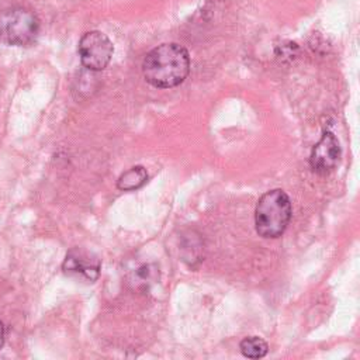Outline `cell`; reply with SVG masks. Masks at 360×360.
Listing matches in <instances>:
<instances>
[{"label": "cell", "instance_id": "obj_1", "mask_svg": "<svg viewBox=\"0 0 360 360\" xmlns=\"http://www.w3.org/2000/svg\"><path fill=\"white\" fill-rule=\"evenodd\" d=\"M190 72V56L184 46L176 42L153 48L143 59L145 80L156 89H172L184 82Z\"/></svg>", "mask_w": 360, "mask_h": 360}, {"label": "cell", "instance_id": "obj_2", "mask_svg": "<svg viewBox=\"0 0 360 360\" xmlns=\"http://www.w3.org/2000/svg\"><path fill=\"white\" fill-rule=\"evenodd\" d=\"M291 201L285 191L280 188L264 193L255 210L256 232L262 238H278L291 219Z\"/></svg>", "mask_w": 360, "mask_h": 360}, {"label": "cell", "instance_id": "obj_3", "mask_svg": "<svg viewBox=\"0 0 360 360\" xmlns=\"http://www.w3.org/2000/svg\"><path fill=\"white\" fill-rule=\"evenodd\" d=\"M39 34L37 14L24 6H11L0 11V42L13 46H30Z\"/></svg>", "mask_w": 360, "mask_h": 360}, {"label": "cell", "instance_id": "obj_4", "mask_svg": "<svg viewBox=\"0 0 360 360\" xmlns=\"http://www.w3.org/2000/svg\"><path fill=\"white\" fill-rule=\"evenodd\" d=\"M77 52L80 62L86 69L100 72L108 66L114 53V46L104 32L89 31L80 38Z\"/></svg>", "mask_w": 360, "mask_h": 360}, {"label": "cell", "instance_id": "obj_5", "mask_svg": "<svg viewBox=\"0 0 360 360\" xmlns=\"http://www.w3.org/2000/svg\"><path fill=\"white\" fill-rule=\"evenodd\" d=\"M101 263L93 253L75 248L68 252L62 270L70 277H76L86 283H94L100 276Z\"/></svg>", "mask_w": 360, "mask_h": 360}, {"label": "cell", "instance_id": "obj_6", "mask_svg": "<svg viewBox=\"0 0 360 360\" xmlns=\"http://www.w3.org/2000/svg\"><path fill=\"white\" fill-rule=\"evenodd\" d=\"M340 155L342 149L338 138L332 132L326 131L319 142L312 148L309 156L311 167L319 174H326L336 167L340 160Z\"/></svg>", "mask_w": 360, "mask_h": 360}, {"label": "cell", "instance_id": "obj_7", "mask_svg": "<svg viewBox=\"0 0 360 360\" xmlns=\"http://www.w3.org/2000/svg\"><path fill=\"white\" fill-rule=\"evenodd\" d=\"M146 180H148L146 169L143 166H134L120 176L117 181V187L122 191H132L142 187L146 183Z\"/></svg>", "mask_w": 360, "mask_h": 360}, {"label": "cell", "instance_id": "obj_8", "mask_svg": "<svg viewBox=\"0 0 360 360\" xmlns=\"http://www.w3.org/2000/svg\"><path fill=\"white\" fill-rule=\"evenodd\" d=\"M239 349L242 354L248 359H262L267 354L269 346L259 336H248L242 339V342L239 343Z\"/></svg>", "mask_w": 360, "mask_h": 360}, {"label": "cell", "instance_id": "obj_9", "mask_svg": "<svg viewBox=\"0 0 360 360\" xmlns=\"http://www.w3.org/2000/svg\"><path fill=\"white\" fill-rule=\"evenodd\" d=\"M158 273L156 269L152 267L150 264H141L139 267H136V270L134 271V276L131 278L132 283H135L136 287H148L150 283L155 281Z\"/></svg>", "mask_w": 360, "mask_h": 360}, {"label": "cell", "instance_id": "obj_10", "mask_svg": "<svg viewBox=\"0 0 360 360\" xmlns=\"http://www.w3.org/2000/svg\"><path fill=\"white\" fill-rule=\"evenodd\" d=\"M4 340H6V328H4L3 322L0 321V349H1L3 345H4Z\"/></svg>", "mask_w": 360, "mask_h": 360}]
</instances>
